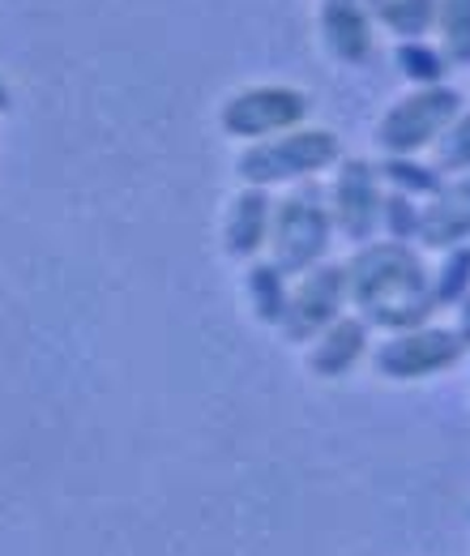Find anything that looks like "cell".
Wrapping results in <instances>:
<instances>
[{"instance_id":"277c9868","label":"cell","mask_w":470,"mask_h":556,"mask_svg":"<svg viewBox=\"0 0 470 556\" xmlns=\"http://www.w3.org/2000/svg\"><path fill=\"white\" fill-rule=\"evenodd\" d=\"M462 339L454 330H398L390 343H381L372 364L381 377L390 381H419V377H436L445 368H454L462 359Z\"/></svg>"},{"instance_id":"ba28073f","label":"cell","mask_w":470,"mask_h":556,"mask_svg":"<svg viewBox=\"0 0 470 556\" xmlns=\"http://www.w3.org/2000/svg\"><path fill=\"white\" fill-rule=\"evenodd\" d=\"M334 227L355 240V244H368L372 231L381 227V185H377V172L368 163H346L342 176L334 185V206H330Z\"/></svg>"},{"instance_id":"8fae6325","label":"cell","mask_w":470,"mask_h":556,"mask_svg":"<svg viewBox=\"0 0 470 556\" xmlns=\"http://www.w3.org/2000/svg\"><path fill=\"white\" fill-rule=\"evenodd\" d=\"M269 210H274V202L266 198V189H257V185H249L244 193L231 198L227 223H223V240H227V253L231 257H253L266 244Z\"/></svg>"},{"instance_id":"ac0fdd59","label":"cell","mask_w":470,"mask_h":556,"mask_svg":"<svg viewBox=\"0 0 470 556\" xmlns=\"http://www.w3.org/2000/svg\"><path fill=\"white\" fill-rule=\"evenodd\" d=\"M445 30H449V52L458 61H470V0L445 4Z\"/></svg>"},{"instance_id":"8992f818","label":"cell","mask_w":470,"mask_h":556,"mask_svg":"<svg viewBox=\"0 0 470 556\" xmlns=\"http://www.w3.org/2000/svg\"><path fill=\"white\" fill-rule=\"evenodd\" d=\"M304 116V94L282 90V86H257L236 94L223 108V129L231 138H274L282 129H291Z\"/></svg>"},{"instance_id":"d6986e66","label":"cell","mask_w":470,"mask_h":556,"mask_svg":"<svg viewBox=\"0 0 470 556\" xmlns=\"http://www.w3.org/2000/svg\"><path fill=\"white\" fill-rule=\"evenodd\" d=\"M441 167H454V172L470 167V116L445 134V141H441Z\"/></svg>"},{"instance_id":"44dd1931","label":"cell","mask_w":470,"mask_h":556,"mask_svg":"<svg viewBox=\"0 0 470 556\" xmlns=\"http://www.w3.org/2000/svg\"><path fill=\"white\" fill-rule=\"evenodd\" d=\"M458 339H462V348H470V295L458 300V330H454Z\"/></svg>"},{"instance_id":"5bb4252c","label":"cell","mask_w":470,"mask_h":556,"mask_svg":"<svg viewBox=\"0 0 470 556\" xmlns=\"http://www.w3.org/2000/svg\"><path fill=\"white\" fill-rule=\"evenodd\" d=\"M462 295H470V244H454L441 275L432 278V300L436 304H458Z\"/></svg>"},{"instance_id":"2e32d148","label":"cell","mask_w":470,"mask_h":556,"mask_svg":"<svg viewBox=\"0 0 470 556\" xmlns=\"http://www.w3.org/2000/svg\"><path fill=\"white\" fill-rule=\"evenodd\" d=\"M372 9L403 35H419L432 17V0H372Z\"/></svg>"},{"instance_id":"7402d4cb","label":"cell","mask_w":470,"mask_h":556,"mask_svg":"<svg viewBox=\"0 0 470 556\" xmlns=\"http://www.w3.org/2000/svg\"><path fill=\"white\" fill-rule=\"evenodd\" d=\"M4 108H9V90L0 86V112H4Z\"/></svg>"},{"instance_id":"5b68a950","label":"cell","mask_w":470,"mask_h":556,"mask_svg":"<svg viewBox=\"0 0 470 556\" xmlns=\"http://www.w3.org/2000/svg\"><path fill=\"white\" fill-rule=\"evenodd\" d=\"M346 304V266H313L304 270L300 287L287 295V313H282V330L295 343L317 339L330 321H338Z\"/></svg>"},{"instance_id":"7c38bea8","label":"cell","mask_w":470,"mask_h":556,"mask_svg":"<svg viewBox=\"0 0 470 556\" xmlns=\"http://www.w3.org/2000/svg\"><path fill=\"white\" fill-rule=\"evenodd\" d=\"M244 295H249V308L262 326H282V313H287V287H282V270L274 262H257L249 266L244 275Z\"/></svg>"},{"instance_id":"3957f363","label":"cell","mask_w":470,"mask_h":556,"mask_svg":"<svg viewBox=\"0 0 470 556\" xmlns=\"http://www.w3.org/2000/svg\"><path fill=\"white\" fill-rule=\"evenodd\" d=\"M338 159V138L317 129V134H282L249 146L236 163V172L244 176V185H282V180H304L321 167H330Z\"/></svg>"},{"instance_id":"4fadbf2b","label":"cell","mask_w":470,"mask_h":556,"mask_svg":"<svg viewBox=\"0 0 470 556\" xmlns=\"http://www.w3.org/2000/svg\"><path fill=\"white\" fill-rule=\"evenodd\" d=\"M321 22H326V35H330V43H334L338 56L359 61V56L368 52V26H364L355 0H326Z\"/></svg>"},{"instance_id":"30bf717a","label":"cell","mask_w":470,"mask_h":556,"mask_svg":"<svg viewBox=\"0 0 470 556\" xmlns=\"http://www.w3.org/2000/svg\"><path fill=\"white\" fill-rule=\"evenodd\" d=\"M364 351H368V321L364 317H338V321H330L317 334V343L308 351V368L317 377H330L334 381L351 364H359Z\"/></svg>"},{"instance_id":"9a60e30c","label":"cell","mask_w":470,"mask_h":556,"mask_svg":"<svg viewBox=\"0 0 470 556\" xmlns=\"http://www.w3.org/2000/svg\"><path fill=\"white\" fill-rule=\"evenodd\" d=\"M381 172H385V180H390L398 193H406V198H432V193L441 189V172H436V167H419V163H410L406 154L390 159Z\"/></svg>"},{"instance_id":"ffe728a7","label":"cell","mask_w":470,"mask_h":556,"mask_svg":"<svg viewBox=\"0 0 470 556\" xmlns=\"http://www.w3.org/2000/svg\"><path fill=\"white\" fill-rule=\"evenodd\" d=\"M403 65H406V73H410V77H423V81L441 77V65H436V61H432L423 48H419V52H415V48H403Z\"/></svg>"},{"instance_id":"52a82bcc","label":"cell","mask_w":470,"mask_h":556,"mask_svg":"<svg viewBox=\"0 0 470 556\" xmlns=\"http://www.w3.org/2000/svg\"><path fill=\"white\" fill-rule=\"evenodd\" d=\"M454 112H458V94L454 90H428V94L403 99L381 121V146L390 154H410L423 141L441 138V129L454 121Z\"/></svg>"},{"instance_id":"6da1fadb","label":"cell","mask_w":470,"mask_h":556,"mask_svg":"<svg viewBox=\"0 0 470 556\" xmlns=\"http://www.w3.org/2000/svg\"><path fill=\"white\" fill-rule=\"evenodd\" d=\"M346 300L364 313L368 326H385V330H415L436 308L432 275L410 253V244H398V240L364 244L351 257Z\"/></svg>"},{"instance_id":"9c48e42d","label":"cell","mask_w":470,"mask_h":556,"mask_svg":"<svg viewBox=\"0 0 470 556\" xmlns=\"http://www.w3.org/2000/svg\"><path fill=\"white\" fill-rule=\"evenodd\" d=\"M428 249H454L470 240V176L454 189H436L432 202L419 210V231Z\"/></svg>"},{"instance_id":"e0dca14e","label":"cell","mask_w":470,"mask_h":556,"mask_svg":"<svg viewBox=\"0 0 470 556\" xmlns=\"http://www.w3.org/2000/svg\"><path fill=\"white\" fill-rule=\"evenodd\" d=\"M381 223L390 231V240L406 244L415 231H419V206L406 198V193H394V198H381Z\"/></svg>"},{"instance_id":"7a4b0ae2","label":"cell","mask_w":470,"mask_h":556,"mask_svg":"<svg viewBox=\"0 0 470 556\" xmlns=\"http://www.w3.org/2000/svg\"><path fill=\"white\" fill-rule=\"evenodd\" d=\"M330 231H334V218H330L321 189L304 185V189L287 193L278 206L269 210V262L282 275H304L330 249Z\"/></svg>"}]
</instances>
